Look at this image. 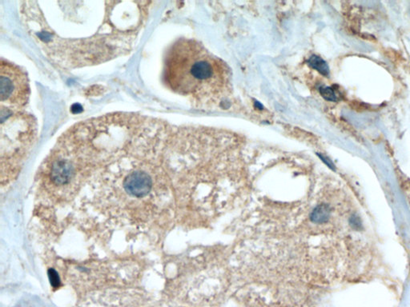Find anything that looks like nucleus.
<instances>
[{
	"label": "nucleus",
	"instance_id": "1",
	"mask_svg": "<svg viewBox=\"0 0 410 307\" xmlns=\"http://www.w3.org/2000/svg\"><path fill=\"white\" fill-rule=\"evenodd\" d=\"M228 78L227 67L191 39H180L172 45L164 61V82L174 92L206 96L219 92Z\"/></svg>",
	"mask_w": 410,
	"mask_h": 307
},
{
	"label": "nucleus",
	"instance_id": "3",
	"mask_svg": "<svg viewBox=\"0 0 410 307\" xmlns=\"http://www.w3.org/2000/svg\"><path fill=\"white\" fill-rule=\"evenodd\" d=\"M123 186L127 193L142 198L147 195L153 186V179L148 171L141 167L131 169L123 180Z\"/></svg>",
	"mask_w": 410,
	"mask_h": 307
},
{
	"label": "nucleus",
	"instance_id": "2",
	"mask_svg": "<svg viewBox=\"0 0 410 307\" xmlns=\"http://www.w3.org/2000/svg\"><path fill=\"white\" fill-rule=\"evenodd\" d=\"M30 86L26 72L11 62L0 61L1 108L21 111L29 100Z\"/></svg>",
	"mask_w": 410,
	"mask_h": 307
},
{
	"label": "nucleus",
	"instance_id": "6",
	"mask_svg": "<svg viewBox=\"0 0 410 307\" xmlns=\"http://www.w3.org/2000/svg\"><path fill=\"white\" fill-rule=\"evenodd\" d=\"M49 278H50V282H51V286L54 288H58L59 285H60V279H59V274L55 271L54 269H50L48 270Z\"/></svg>",
	"mask_w": 410,
	"mask_h": 307
},
{
	"label": "nucleus",
	"instance_id": "5",
	"mask_svg": "<svg viewBox=\"0 0 410 307\" xmlns=\"http://www.w3.org/2000/svg\"><path fill=\"white\" fill-rule=\"evenodd\" d=\"M310 63H311V65L315 69L319 71L321 74L325 75V76L328 74V65L326 64L325 62L323 59L319 57H317V56H314V57H312L311 59H310Z\"/></svg>",
	"mask_w": 410,
	"mask_h": 307
},
{
	"label": "nucleus",
	"instance_id": "4",
	"mask_svg": "<svg viewBox=\"0 0 410 307\" xmlns=\"http://www.w3.org/2000/svg\"><path fill=\"white\" fill-rule=\"evenodd\" d=\"M332 214L330 206L325 203L318 205L310 214V220L316 224H324L329 220Z\"/></svg>",
	"mask_w": 410,
	"mask_h": 307
},
{
	"label": "nucleus",
	"instance_id": "7",
	"mask_svg": "<svg viewBox=\"0 0 410 307\" xmlns=\"http://www.w3.org/2000/svg\"><path fill=\"white\" fill-rule=\"evenodd\" d=\"M322 95H323V96H324L326 99L330 100V101H336V100H337V96L335 95V93L333 92L332 89L329 88V87L323 89V90H322Z\"/></svg>",
	"mask_w": 410,
	"mask_h": 307
}]
</instances>
